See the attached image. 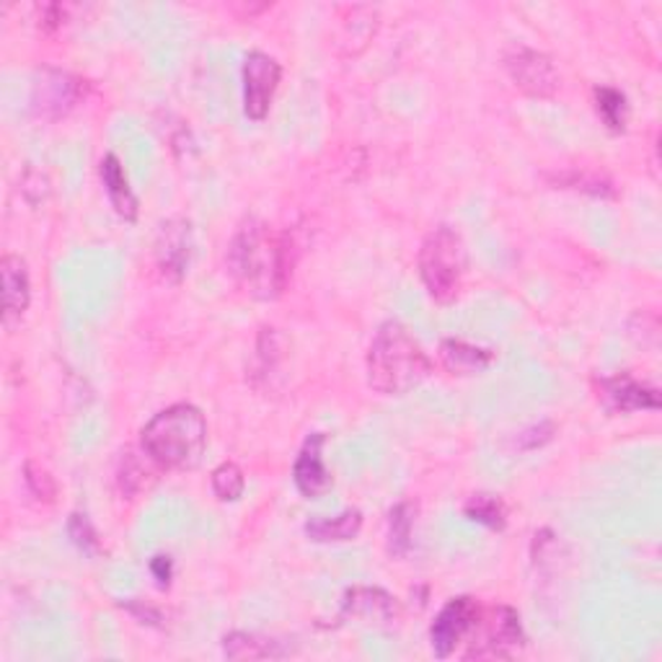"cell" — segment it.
Masks as SVG:
<instances>
[{
    "label": "cell",
    "mask_w": 662,
    "mask_h": 662,
    "mask_svg": "<svg viewBox=\"0 0 662 662\" xmlns=\"http://www.w3.org/2000/svg\"><path fill=\"white\" fill-rule=\"evenodd\" d=\"M293 247L285 233L272 231L262 220H247L228 249V267L249 295L278 298L293 272Z\"/></svg>",
    "instance_id": "cell-1"
},
{
    "label": "cell",
    "mask_w": 662,
    "mask_h": 662,
    "mask_svg": "<svg viewBox=\"0 0 662 662\" xmlns=\"http://www.w3.org/2000/svg\"><path fill=\"white\" fill-rule=\"evenodd\" d=\"M432 362L401 321L378 327L368 350V383L385 397H404L430 375Z\"/></svg>",
    "instance_id": "cell-2"
},
{
    "label": "cell",
    "mask_w": 662,
    "mask_h": 662,
    "mask_svg": "<svg viewBox=\"0 0 662 662\" xmlns=\"http://www.w3.org/2000/svg\"><path fill=\"white\" fill-rule=\"evenodd\" d=\"M208 445V422L192 404L163 409L140 432V448L156 467L165 471H187L200 463Z\"/></svg>",
    "instance_id": "cell-3"
},
{
    "label": "cell",
    "mask_w": 662,
    "mask_h": 662,
    "mask_svg": "<svg viewBox=\"0 0 662 662\" xmlns=\"http://www.w3.org/2000/svg\"><path fill=\"white\" fill-rule=\"evenodd\" d=\"M420 278L430 298L440 305L453 303L461 293L463 274L469 267L467 243L453 225H438L420 249Z\"/></svg>",
    "instance_id": "cell-4"
},
{
    "label": "cell",
    "mask_w": 662,
    "mask_h": 662,
    "mask_svg": "<svg viewBox=\"0 0 662 662\" xmlns=\"http://www.w3.org/2000/svg\"><path fill=\"white\" fill-rule=\"evenodd\" d=\"M479 629L484 636L482 642H474V648L467 652V658L477 660H508L515 658L525 644V632L520 624V616L510 605H496L492 611H482L479 616Z\"/></svg>",
    "instance_id": "cell-5"
},
{
    "label": "cell",
    "mask_w": 662,
    "mask_h": 662,
    "mask_svg": "<svg viewBox=\"0 0 662 662\" xmlns=\"http://www.w3.org/2000/svg\"><path fill=\"white\" fill-rule=\"evenodd\" d=\"M504 70L512 78V83L518 86L520 91H525L528 97L535 99H551L562 86V78L556 73L554 60L549 54L539 50H531V47L515 44L504 52Z\"/></svg>",
    "instance_id": "cell-6"
},
{
    "label": "cell",
    "mask_w": 662,
    "mask_h": 662,
    "mask_svg": "<svg viewBox=\"0 0 662 662\" xmlns=\"http://www.w3.org/2000/svg\"><path fill=\"white\" fill-rule=\"evenodd\" d=\"M479 616H482V605L474 598L459 595L453 601H448L430 626V644L435 658H451L455 648L474 632Z\"/></svg>",
    "instance_id": "cell-7"
},
{
    "label": "cell",
    "mask_w": 662,
    "mask_h": 662,
    "mask_svg": "<svg viewBox=\"0 0 662 662\" xmlns=\"http://www.w3.org/2000/svg\"><path fill=\"white\" fill-rule=\"evenodd\" d=\"M280 78L282 68L272 54L259 50L247 54V60H243V112L249 120H267Z\"/></svg>",
    "instance_id": "cell-8"
},
{
    "label": "cell",
    "mask_w": 662,
    "mask_h": 662,
    "mask_svg": "<svg viewBox=\"0 0 662 662\" xmlns=\"http://www.w3.org/2000/svg\"><path fill=\"white\" fill-rule=\"evenodd\" d=\"M83 97V83L66 70L44 68L34 81L31 91V112L39 120H60L73 109Z\"/></svg>",
    "instance_id": "cell-9"
},
{
    "label": "cell",
    "mask_w": 662,
    "mask_h": 662,
    "mask_svg": "<svg viewBox=\"0 0 662 662\" xmlns=\"http://www.w3.org/2000/svg\"><path fill=\"white\" fill-rule=\"evenodd\" d=\"M598 401L609 409L611 414H629V412H648V409H660V391L655 385L636 381L632 373H619L611 378H601L595 383Z\"/></svg>",
    "instance_id": "cell-10"
},
{
    "label": "cell",
    "mask_w": 662,
    "mask_h": 662,
    "mask_svg": "<svg viewBox=\"0 0 662 662\" xmlns=\"http://www.w3.org/2000/svg\"><path fill=\"white\" fill-rule=\"evenodd\" d=\"M192 225L184 218H173L161 225L156 241V262L165 278L179 282L192 262Z\"/></svg>",
    "instance_id": "cell-11"
},
{
    "label": "cell",
    "mask_w": 662,
    "mask_h": 662,
    "mask_svg": "<svg viewBox=\"0 0 662 662\" xmlns=\"http://www.w3.org/2000/svg\"><path fill=\"white\" fill-rule=\"evenodd\" d=\"M293 482L305 500H319L334 487V477L324 463V435L321 432L303 443L293 467Z\"/></svg>",
    "instance_id": "cell-12"
},
{
    "label": "cell",
    "mask_w": 662,
    "mask_h": 662,
    "mask_svg": "<svg viewBox=\"0 0 662 662\" xmlns=\"http://www.w3.org/2000/svg\"><path fill=\"white\" fill-rule=\"evenodd\" d=\"M344 616L370 626H391L399 621V603L381 588H352L344 595Z\"/></svg>",
    "instance_id": "cell-13"
},
{
    "label": "cell",
    "mask_w": 662,
    "mask_h": 662,
    "mask_svg": "<svg viewBox=\"0 0 662 662\" xmlns=\"http://www.w3.org/2000/svg\"><path fill=\"white\" fill-rule=\"evenodd\" d=\"M0 278H3V321L6 327H16L31 301L27 262L16 254H6L0 259Z\"/></svg>",
    "instance_id": "cell-14"
},
{
    "label": "cell",
    "mask_w": 662,
    "mask_h": 662,
    "mask_svg": "<svg viewBox=\"0 0 662 662\" xmlns=\"http://www.w3.org/2000/svg\"><path fill=\"white\" fill-rule=\"evenodd\" d=\"M99 173H101V181H104L107 197H109V202H112L117 215L128 220V223H136L138 197L130 189V181H128V177H124L120 159H117L114 153L104 156V159H101V165H99Z\"/></svg>",
    "instance_id": "cell-15"
},
{
    "label": "cell",
    "mask_w": 662,
    "mask_h": 662,
    "mask_svg": "<svg viewBox=\"0 0 662 662\" xmlns=\"http://www.w3.org/2000/svg\"><path fill=\"white\" fill-rule=\"evenodd\" d=\"M492 360H494L492 350L469 344L463 342V339H445V342L440 344V362H443V368L453 375L484 373V370L492 365Z\"/></svg>",
    "instance_id": "cell-16"
},
{
    "label": "cell",
    "mask_w": 662,
    "mask_h": 662,
    "mask_svg": "<svg viewBox=\"0 0 662 662\" xmlns=\"http://www.w3.org/2000/svg\"><path fill=\"white\" fill-rule=\"evenodd\" d=\"M362 528V512L347 508L339 515H319L305 523V535L317 543H344L358 539Z\"/></svg>",
    "instance_id": "cell-17"
},
{
    "label": "cell",
    "mask_w": 662,
    "mask_h": 662,
    "mask_svg": "<svg viewBox=\"0 0 662 662\" xmlns=\"http://www.w3.org/2000/svg\"><path fill=\"white\" fill-rule=\"evenodd\" d=\"M223 652L228 660H267L288 655V650H282L280 642L262 640V636L247 632L228 634L223 640Z\"/></svg>",
    "instance_id": "cell-18"
},
{
    "label": "cell",
    "mask_w": 662,
    "mask_h": 662,
    "mask_svg": "<svg viewBox=\"0 0 662 662\" xmlns=\"http://www.w3.org/2000/svg\"><path fill=\"white\" fill-rule=\"evenodd\" d=\"M463 515L492 528V531H502L508 525V508H504V502L496 494H471L467 504H463Z\"/></svg>",
    "instance_id": "cell-19"
},
{
    "label": "cell",
    "mask_w": 662,
    "mask_h": 662,
    "mask_svg": "<svg viewBox=\"0 0 662 662\" xmlns=\"http://www.w3.org/2000/svg\"><path fill=\"white\" fill-rule=\"evenodd\" d=\"M593 101H595V112L601 120L605 122V128L611 132H624L626 128V97L613 86H598L593 91Z\"/></svg>",
    "instance_id": "cell-20"
},
{
    "label": "cell",
    "mask_w": 662,
    "mask_h": 662,
    "mask_svg": "<svg viewBox=\"0 0 662 662\" xmlns=\"http://www.w3.org/2000/svg\"><path fill=\"white\" fill-rule=\"evenodd\" d=\"M414 504L399 502L389 512V551L393 556H407L412 549L414 533Z\"/></svg>",
    "instance_id": "cell-21"
},
{
    "label": "cell",
    "mask_w": 662,
    "mask_h": 662,
    "mask_svg": "<svg viewBox=\"0 0 662 662\" xmlns=\"http://www.w3.org/2000/svg\"><path fill=\"white\" fill-rule=\"evenodd\" d=\"M212 492L220 502H235L239 496L247 490V477H243L241 467H235V463L225 461L220 463V467L212 471Z\"/></svg>",
    "instance_id": "cell-22"
},
{
    "label": "cell",
    "mask_w": 662,
    "mask_h": 662,
    "mask_svg": "<svg viewBox=\"0 0 662 662\" xmlns=\"http://www.w3.org/2000/svg\"><path fill=\"white\" fill-rule=\"evenodd\" d=\"M23 482H27L29 494L39 502L52 504L54 496H58V484H54V477L42 467V463H37V461L23 463Z\"/></svg>",
    "instance_id": "cell-23"
},
{
    "label": "cell",
    "mask_w": 662,
    "mask_h": 662,
    "mask_svg": "<svg viewBox=\"0 0 662 662\" xmlns=\"http://www.w3.org/2000/svg\"><path fill=\"white\" fill-rule=\"evenodd\" d=\"M148 477H153L151 471L146 469V463L138 459V455L128 453L124 455L122 467H120V487H122V494L128 496H136L143 490H148L151 487V482H148Z\"/></svg>",
    "instance_id": "cell-24"
},
{
    "label": "cell",
    "mask_w": 662,
    "mask_h": 662,
    "mask_svg": "<svg viewBox=\"0 0 662 662\" xmlns=\"http://www.w3.org/2000/svg\"><path fill=\"white\" fill-rule=\"evenodd\" d=\"M68 535L73 539V543L83 551V554H97V551H99L97 528L91 525L89 515H83V512H73V515H70Z\"/></svg>",
    "instance_id": "cell-25"
},
{
    "label": "cell",
    "mask_w": 662,
    "mask_h": 662,
    "mask_svg": "<svg viewBox=\"0 0 662 662\" xmlns=\"http://www.w3.org/2000/svg\"><path fill=\"white\" fill-rule=\"evenodd\" d=\"M554 422H539L533 424V428H528L525 432H520L518 435V448L520 451H535V448L546 445L551 438H554Z\"/></svg>",
    "instance_id": "cell-26"
},
{
    "label": "cell",
    "mask_w": 662,
    "mask_h": 662,
    "mask_svg": "<svg viewBox=\"0 0 662 662\" xmlns=\"http://www.w3.org/2000/svg\"><path fill=\"white\" fill-rule=\"evenodd\" d=\"M68 16V6H58V3H50V6H39V27L42 29H58L62 21H66Z\"/></svg>",
    "instance_id": "cell-27"
},
{
    "label": "cell",
    "mask_w": 662,
    "mask_h": 662,
    "mask_svg": "<svg viewBox=\"0 0 662 662\" xmlns=\"http://www.w3.org/2000/svg\"><path fill=\"white\" fill-rule=\"evenodd\" d=\"M151 572H153V578L159 580V588H169L171 585V578H173V562H171V556H163V554L153 556L151 559Z\"/></svg>",
    "instance_id": "cell-28"
},
{
    "label": "cell",
    "mask_w": 662,
    "mask_h": 662,
    "mask_svg": "<svg viewBox=\"0 0 662 662\" xmlns=\"http://www.w3.org/2000/svg\"><path fill=\"white\" fill-rule=\"evenodd\" d=\"M124 609H128L132 616H136L140 624H151V626H161V613L156 611V609H148V605H143V603H128L124 605Z\"/></svg>",
    "instance_id": "cell-29"
}]
</instances>
